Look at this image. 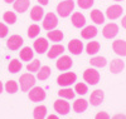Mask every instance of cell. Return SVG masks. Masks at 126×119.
<instances>
[{"instance_id": "6da1fadb", "label": "cell", "mask_w": 126, "mask_h": 119, "mask_svg": "<svg viewBox=\"0 0 126 119\" xmlns=\"http://www.w3.org/2000/svg\"><path fill=\"white\" fill-rule=\"evenodd\" d=\"M73 8H75V3L72 0H64L58 4L57 13L61 18H67L71 14V12H73Z\"/></svg>"}, {"instance_id": "7a4b0ae2", "label": "cell", "mask_w": 126, "mask_h": 119, "mask_svg": "<svg viewBox=\"0 0 126 119\" xmlns=\"http://www.w3.org/2000/svg\"><path fill=\"white\" fill-rule=\"evenodd\" d=\"M20 88H22L23 92H28L30 90V88H33L34 84H35V78L33 77L32 74L27 73V74H23L20 77Z\"/></svg>"}, {"instance_id": "3957f363", "label": "cell", "mask_w": 126, "mask_h": 119, "mask_svg": "<svg viewBox=\"0 0 126 119\" xmlns=\"http://www.w3.org/2000/svg\"><path fill=\"white\" fill-rule=\"evenodd\" d=\"M83 79L91 85H94L100 82V73L96 69H87L83 73Z\"/></svg>"}, {"instance_id": "277c9868", "label": "cell", "mask_w": 126, "mask_h": 119, "mask_svg": "<svg viewBox=\"0 0 126 119\" xmlns=\"http://www.w3.org/2000/svg\"><path fill=\"white\" fill-rule=\"evenodd\" d=\"M57 25H58V19H57L56 14L48 13L43 19V28L46 30H53Z\"/></svg>"}, {"instance_id": "5b68a950", "label": "cell", "mask_w": 126, "mask_h": 119, "mask_svg": "<svg viewBox=\"0 0 126 119\" xmlns=\"http://www.w3.org/2000/svg\"><path fill=\"white\" fill-rule=\"evenodd\" d=\"M44 98H46V92L40 86H34L29 92V99L32 102H42V100H44Z\"/></svg>"}, {"instance_id": "8992f818", "label": "cell", "mask_w": 126, "mask_h": 119, "mask_svg": "<svg viewBox=\"0 0 126 119\" xmlns=\"http://www.w3.org/2000/svg\"><path fill=\"white\" fill-rule=\"evenodd\" d=\"M76 74L75 73H64V74H61L57 82L59 85H63V86H68L71 84H73L76 82Z\"/></svg>"}, {"instance_id": "52a82bcc", "label": "cell", "mask_w": 126, "mask_h": 119, "mask_svg": "<svg viewBox=\"0 0 126 119\" xmlns=\"http://www.w3.org/2000/svg\"><path fill=\"white\" fill-rule=\"evenodd\" d=\"M119 33V26L115 24V23H110L107 25H105L103 30H102V34L106 39H112L117 35Z\"/></svg>"}, {"instance_id": "ba28073f", "label": "cell", "mask_w": 126, "mask_h": 119, "mask_svg": "<svg viewBox=\"0 0 126 119\" xmlns=\"http://www.w3.org/2000/svg\"><path fill=\"white\" fill-rule=\"evenodd\" d=\"M22 45H23V38L19 35H12L6 41V47L10 50H18Z\"/></svg>"}, {"instance_id": "9c48e42d", "label": "cell", "mask_w": 126, "mask_h": 119, "mask_svg": "<svg viewBox=\"0 0 126 119\" xmlns=\"http://www.w3.org/2000/svg\"><path fill=\"white\" fill-rule=\"evenodd\" d=\"M124 10L120 5H111L107 8V12H106V16L110 19V20H113V19H117L122 15Z\"/></svg>"}, {"instance_id": "30bf717a", "label": "cell", "mask_w": 126, "mask_h": 119, "mask_svg": "<svg viewBox=\"0 0 126 119\" xmlns=\"http://www.w3.org/2000/svg\"><path fill=\"white\" fill-rule=\"evenodd\" d=\"M54 109H56L57 113H59V114H62V115H64V114H67V113L69 112L71 107H69L68 102L62 100V99H58V100L54 102Z\"/></svg>"}, {"instance_id": "8fae6325", "label": "cell", "mask_w": 126, "mask_h": 119, "mask_svg": "<svg viewBox=\"0 0 126 119\" xmlns=\"http://www.w3.org/2000/svg\"><path fill=\"white\" fill-rule=\"evenodd\" d=\"M68 49H69V51L73 54V55H78V54H81L82 50H83V44H82V41H81V40H78V39H73V40L69 41Z\"/></svg>"}, {"instance_id": "7c38bea8", "label": "cell", "mask_w": 126, "mask_h": 119, "mask_svg": "<svg viewBox=\"0 0 126 119\" xmlns=\"http://www.w3.org/2000/svg\"><path fill=\"white\" fill-rule=\"evenodd\" d=\"M113 51L120 57H126V41L124 40H116L112 43Z\"/></svg>"}, {"instance_id": "4fadbf2b", "label": "cell", "mask_w": 126, "mask_h": 119, "mask_svg": "<svg viewBox=\"0 0 126 119\" xmlns=\"http://www.w3.org/2000/svg\"><path fill=\"white\" fill-rule=\"evenodd\" d=\"M72 59L69 58V57H67V55H64V57H61L58 60H57V68L59 69V70H68L71 67H72Z\"/></svg>"}, {"instance_id": "5bb4252c", "label": "cell", "mask_w": 126, "mask_h": 119, "mask_svg": "<svg viewBox=\"0 0 126 119\" xmlns=\"http://www.w3.org/2000/svg\"><path fill=\"white\" fill-rule=\"evenodd\" d=\"M34 49L38 54H43L47 51L48 49V41L47 39L44 38H38L35 41H34Z\"/></svg>"}, {"instance_id": "9a60e30c", "label": "cell", "mask_w": 126, "mask_h": 119, "mask_svg": "<svg viewBox=\"0 0 126 119\" xmlns=\"http://www.w3.org/2000/svg\"><path fill=\"white\" fill-rule=\"evenodd\" d=\"M102 100H103V92L100 90V89L94 90V92L91 94V96H90V102H91V104H92L93 107L100 105V104L102 103Z\"/></svg>"}, {"instance_id": "2e32d148", "label": "cell", "mask_w": 126, "mask_h": 119, "mask_svg": "<svg viewBox=\"0 0 126 119\" xmlns=\"http://www.w3.org/2000/svg\"><path fill=\"white\" fill-rule=\"evenodd\" d=\"M43 15H44V10H43V8H42L40 5H37V6L32 8V12H30V18H32V20L39 21L42 18H43Z\"/></svg>"}, {"instance_id": "e0dca14e", "label": "cell", "mask_w": 126, "mask_h": 119, "mask_svg": "<svg viewBox=\"0 0 126 119\" xmlns=\"http://www.w3.org/2000/svg\"><path fill=\"white\" fill-rule=\"evenodd\" d=\"M29 4H30L29 0H15L14 1V9L18 13H24L28 10Z\"/></svg>"}, {"instance_id": "ac0fdd59", "label": "cell", "mask_w": 126, "mask_h": 119, "mask_svg": "<svg viewBox=\"0 0 126 119\" xmlns=\"http://www.w3.org/2000/svg\"><path fill=\"white\" fill-rule=\"evenodd\" d=\"M81 35H82L83 39H91V38H94V36L97 35V29H96V26H92V25L86 26L85 29L81 31Z\"/></svg>"}, {"instance_id": "d6986e66", "label": "cell", "mask_w": 126, "mask_h": 119, "mask_svg": "<svg viewBox=\"0 0 126 119\" xmlns=\"http://www.w3.org/2000/svg\"><path fill=\"white\" fill-rule=\"evenodd\" d=\"M63 51H64V47L59 45V44H56V45H53V47L49 49V51H48V58H49V59H54V58L59 57Z\"/></svg>"}, {"instance_id": "ffe728a7", "label": "cell", "mask_w": 126, "mask_h": 119, "mask_svg": "<svg viewBox=\"0 0 126 119\" xmlns=\"http://www.w3.org/2000/svg\"><path fill=\"white\" fill-rule=\"evenodd\" d=\"M72 24L75 25L76 28H81L86 24V19L85 15L81 14V13H75L72 15Z\"/></svg>"}, {"instance_id": "44dd1931", "label": "cell", "mask_w": 126, "mask_h": 119, "mask_svg": "<svg viewBox=\"0 0 126 119\" xmlns=\"http://www.w3.org/2000/svg\"><path fill=\"white\" fill-rule=\"evenodd\" d=\"M87 107H88L87 100H85V99H77L75 103H73V110H75L76 113H82V112H85L87 109Z\"/></svg>"}, {"instance_id": "7402d4cb", "label": "cell", "mask_w": 126, "mask_h": 119, "mask_svg": "<svg viewBox=\"0 0 126 119\" xmlns=\"http://www.w3.org/2000/svg\"><path fill=\"white\" fill-rule=\"evenodd\" d=\"M124 67H125V64L121 59H113L110 64V70L112 73H120L124 69Z\"/></svg>"}, {"instance_id": "603a6c76", "label": "cell", "mask_w": 126, "mask_h": 119, "mask_svg": "<svg viewBox=\"0 0 126 119\" xmlns=\"http://www.w3.org/2000/svg\"><path fill=\"white\" fill-rule=\"evenodd\" d=\"M91 19L96 24H103V21H105V16H103V14L100 12L98 9H94V10L91 12Z\"/></svg>"}, {"instance_id": "cb8c5ba5", "label": "cell", "mask_w": 126, "mask_h": 119, "mask_svg": "<svg viewBox=\"0 0 126 119\" xmlns=\"http://www.w3.org/2000/svg\"><path fill=\"white\" fill-rule=\"evenodd\" d=\"M98 50H100V43L98 41H90L86 47V51L90 55H94L96 53H98Z\"/></svg>"}, {"instance_id": "d4e9b609", "label": "cell", "mask_w": 126, "mask_h": 119, "mask_svg": "<svg viewBox=\"0 0 126 119\" xmlns=\"http://www.w3.org/2000/svg\"><path fill=\"white\" fill-rule=\"evenodd\" d=\"M46 114H47V108H46L44 105H39V107H37L35 109H34V112H33V117H34V119H44Z\"/></svg>"}, {"instance_id": "484cf974", "label": "cell", "mask_w": 126, "mask_h": 119, "mask_svg": "<svg viewBox=\"0 0 126 119\" xmlns=\"http://www.w3.org/2000/svg\"><path fill=\"white\" fill-rule=\"evenodd\" d=\"M20 59L25 60V61L33 59V50H32L29 47H24L22 50H20Z\"/></svg>"}, {"instance_id": "4316f807", "label": "cell", "mask_w": 126, "mask_h": 119, "mask_svg": "<svg viewBox=\"0 0 126 119\" xmlns=\"http://www.w3.org/2000/svg\"><path fill=\"white\" fill-rule=\"evenodd\" d=\"M50 68L49 67H47V65H44V67H42L40 68V70H38V79L39 80H46V79H48V77L50 75Z\"/></svg>"}, {"instance_id": "83f0119b", "label": "cell", "mask_w": 126, "mask_h": 119, "mask_svg": "<svg viewBox=\"0 0 126 119\" xmlns=\"http://www.w3.org/2000/svg\"><path fill=\"white\" fill-rule=\"evenodd\" d=\"M48 38L52 41H61L63 39V33L61 30H50L48 31Z\"/></svg>"}, {"instance_id": "f1b7e54d", "label": "cell", "mask_w": 126, "mask_h": 119, "mask_svg": "<svg viewBox=\"0 0 126 119\" xmlns=\"http://www.w3.org/2000/svg\"><path fill=\"white\" fill-rule=\"evenodd\" d=\"M91 64L96 68H103L106 65V59L103 57H94V58L91 59Z\"/></svg>"}, {"instance_id": "f546056e", "label": "cell", "mask_w": 126, "mask_h": 119, "mask_svg": "<svg viewBox=\"0 0 126 119\" xmlns=\"http://www.w3.org/2000/svg\"><path fill=\"white\" fill-rule=\"evenodd\" d=\"M8 69H9L10 73H18L20 69H22V63H20L19 60H16V59H13L12 61H10Z\"/></svg>"}, {"instance_id": "4dcf8cb0", "label": "cell", "mask_w": 126, "mask_h": 119, "mask_svg": "<svg viewBox=\"0 0 126 119\" xmlns=\"http://www.w3.org/2000/svg\"><path fill=\"white\" fill-rule=\"evenodd\" d=\"M3 19H4V21L5 23H8V24H14L15 21H16V15L13 13V12H5L4 13V15H3Z\"/></svg>"}, {"instance_id": "1f68e13d", "label": "cell", "mask_w": 126, "mask_h": 119, "mask_svg": "<svg viewBox=\"0 0 126 119\" xmlns=\"http://www.w3.org/2000/svg\"><path fill=\"white\" fill-rule=\"evenodd\" d=\"M59 96H62V98H66V99H72V98H75V90H72V89H61L58 92Z\"/></svg>"}, {"instance_id": "d6a6232c", "label": "cell", "mask_w": 126, "mask_h": 119, "mask_svg": "<svg viewBox=\"0 0 126 119\" xmlns=\"http://www.w3.org/2000/svg\"><path fill=\"white\" fill-rule=\"evenodd\" d=\"M5 89H6V92L8 93H15V92H18V84H16V82H14V80H9V82H6V84H5Z\"/></svg>"}, {"instance_id": "836d02e7", "label": "cell", "mask_w": 126, "mask_h": 119, "mask_svg": "<svg viewBox=\"0 0 126 119\" xmlns=\"http://www.w3.org/2000/svg\"><path fill=\"white\" fill-rule=\"evenodd\" d=\"M39 33H40V28L38 25H35V24L30 25L29 29H28V36L29 38H35Z\"/></svg>"}, {"instance_id": "e575fe53", "label": "cell", "mask_w": 126, "mask_h": 119, "mask_svg": "<svg viewBox=\"0 0 126 119\" xmlns=\"http://www.w3.org/2000/svg\"><path fill=\"white\" fill-rule=\"evenodd\" d=\"M39 68H40V61L38 59H34L30 64H28V67H27V69L29 71H38Z\"/></svg>"}, {"instance_id": "d590c367", "label": "cell", "mask_w": 126, "mask_h": 119, "mask_svg": "<svg viewBox=\"0 0 126 119\" xmlns=\"http://www.w3.org/2000/svg\"><path fill=\"white\" fill-rule=\"evenodd\" d=\"M77 4L81 9H90L93 5V0H77Z\"/></svg>"}, {"instance_id": "8d00e7d4", "label": "cell", "mask_w": 126, "mask_h": 119, "mask_svg": "<svg viewBox=\"0 0 126 119\" xmlns=\"http://www.w3.org/2000/svg\"><path fill=\"white\" fill-rule=\"evenodd\" d=\"M75 92L79 95H83V94H86L87 93V85L86 84H83V83H78L76 85V88H75Z\"/></svg>"}, {"instance_id": "74e56055", "label": "cell", "mask_w": 126, "mask_h": 119, "mask_svg": "<svg viewBox=\"0 0 126 119\" xmlns=\"http://www.w3.org/2000/svg\"><path fill=\"white\" fill-rule=\"evenodd\" d=\"M8 34V26L3 23H0V38H4Z\"/></svg>"}, {"instance_id": "f35d334b", "label": "cell", "mask_w": 126, "mask_h": 119, "mask_svg": "<svg viewBox=\"0 0 126 119\" xmlns=\"http://www.w3.org/2000/svg\"><path fill=\"white\" fill-rule=\"evenodd\" d=\"M94 119H110V115H109L106 112H100V113L96 114Z\"/></svg>"}, {"instance_id": "ab89813d", "label": "cell", "mask_w": 126, "mask_h": 119, "mask_svg": "<svg viewBox=\"0 0 126 119\" xmlns=\"http://www.w3.org/2000/svg\"><path fill=\"white\" fill-rule=\"evenodd\" d=\"M112 119H126V117H125L124 114H116Z\"/></svg>"}, {"instance_id": "60d3db41", "label": "cell", "mask_w": 126, "mask_h": 119, "mask_svg": "<svg viewBox=\"0 0 126 119\" xmlns=\"http://www.w3.org/2000/svg\"><path fill=\"white\" fill-rule=\"evenodd\" d=\"M121 25L126 29V15H125V16L122 18V20H121Z\"/></svg>"}, {"instance_id": "b9f144b4", "label": "cell", "mask_w": 126, "mask_h": 119, "mask_svg": "<svg viewBox=\"0 0 126 119\" xmlns=\"http://www.w3.org/2000/svg\"><path fill=\"white\" fill-rule=\"evenodd\" d=\"M37 1H38L40 5H47V4H48V0H37Z\"/></svg>"}, {"instance_id": "7bdbcfd3", "label": "cell", "mask_w": 126, "mask_h": 119, "mask_svg": "<svg viewBox=\"0 0 126 119\" xmlns=\"http://www.w3.org/2000/svg\"><path fill=\"white\" fill-rule=\"evenodd\" d=\"M47 119H59V118H58L57 115H53V114H52V115H49Z\"/></svg>"}, {"instance_id": "ee69618b", "label": "cell", "mask_w": 126, "mask_h": 119, "mask_svg": "<svg viewBox=\"0 0 126 119\" xmlns=\"http://www.w3.org/2000/svg\"><path fill=\"white\" fill-rule=\"evenodd\" d=\"M4 1H5V3H9V4H10V3H14L15 0H4Z\"/></svg>"}, {"instance_id": "f6af8a7d", "label": "cell", "mask_w": 126, "mask_h": 119, "mask_svg": "<svg viewBox=\"0 0 126 119\" xmlns=\"http://www.w3.org/2000/svg\"><path fill=\"white\" fill-rule=\"evenodd\" d=\"M3 92V84H1V82H0V93Z\"/></svg>"}, {"instance_id": "bcb514c9", "label": "cell", "mask_w": 126, "mask_h": 119, "mask_svg": "<svg viewBox=\"0 0 126 119\" xmlns=\"http://www.w3.org/2000/svg\"><path fill=\"white\" fill-rule=\"evenodd\" d=\"M115 1H121V0H115Z\"/></svg>"}]
</instances>
